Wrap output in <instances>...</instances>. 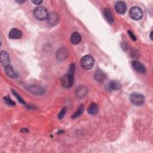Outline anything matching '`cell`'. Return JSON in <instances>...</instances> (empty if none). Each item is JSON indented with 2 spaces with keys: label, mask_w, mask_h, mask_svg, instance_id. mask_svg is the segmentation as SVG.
<instances>
[{
  "label": "cell",
  "mask_w": 153,
  "mask_h": 153,
  "mask_svg": "<svg viewBox=\"0 0 153 153\" xmlns=\"http://www.w3.org/2000/svg\"><path fill=\"white\" fill-rule=\"evenodd\" d=\"M25 1H17V2H18L19 4H23V3H24Z\"/></svg>",
  "instance_id": "28"
},
{
  "label": "cell",
  "mask_w": 153,
  "mask_h": 153,
  "mask_svg": "<svg viewBox=\"0 0 153 153\" xmlns=\"http://www.w3.org/2000/svg\"><path fill=\"white\" fill-rule=\"evenodd\" d=\"M109 87L112 90H118L121 88V85L118 81L112 80L109 82Z\"/></svg>",
  "instance_id": "19"
},
{
  "label": "cell",
  "mask_w": 153,
  "mask_h": 153,
  "mask_svg": "<svg viewBox=\"0 0 153 153\" xmlns=\"http://www.w3.org/2000/svg\"><path fill=\"white\" fill-rule=\"evenodd\" d=\"M32 2L36 5H40L42 2V1H39V0H35V1H32Z\"/></svg>",
  "instance_id": "26"
},
{
  "label": "cell",
  "mask_w": 153,
  "mask_h": 153,
  "mask_svg": "<svg viewBox=\"0 0 153 153\" xmlns=\"http://www.w3.org/2000/svg\"><path fill=\"white\" fill-rule=\"evenodd\" d=\"M68 56V50L65 47H63L60 48L56 53L57 59L60 61L65 60Z\"/></svg>",
  "instance_id": "12"
},
{
  "label": "cell",
  "mask_w": 153,
  "mask_h": 153,
  "mask_svg": "<svg viewBox=\"0 0 153 153\" xmlns=\"http://www.w3.org/2000/svg\"><path fill=\"white\" fill-rule=\"evenodd\" d=\"M70 41L73 44H78L81 41V36L78 32H74L71 35Z\"/></svg>",
  "instance_id": "16"
},
{
  "label": "cell",
  "mask_w": 153,
  "mask_h": 153,
  "mask_svg": "<svg viewBox=\"0 0 153 153\" xmlns=\"http://www.w3.org/2000/svg\"><path fill=\"white\" fill-rule=\"evenodd\" d=\"M128 34L129 36L130 37V38H131L133 41H136V37L134 36V35L130 30H128Z\"/></svg>",
  "instance_id": "24"
},
{
  "label": "cell",
  "mask_w": 153,
  "mask_h": 153,
  "mask_svg": "<svg viewBox=\"0 0 153 153\" xmlns=\"http://www.w3.org/2000/svg\"><path fill=\"white\" fill-rule=\"evenodd\" d=\"M129 15L132 19L134 20H139L142 18L143 13L141 8L135 6L130 8Z\"/></svg>",
  "instance_id": "4"
},
{
  "label": "cell",
  "mask_w": 153,
  "mask_h": 153,
  "mask_svg": "<svg viewBox=\"0 0 153 153\" xmlns=\"http://www.w3.org/2000/svg\"><path fill=\"white\" fill-rule=\"evenodd\" d=\"M75 64L72 63L69 69V72L67 75H65L62 79V84L63 87L69 88L74 84V72H75Z\"/></svg>",
  "instance_id": "1"
},
{
  "label": "cell",
  "mask_w": 153,
  "mask_h": 153,
  "mask_svg": "<svg viewBox=\"0 0 153 153\" xmlns=\"http://www.w3.org/2000/svg\"><path fill=\"white\" fill-rule=\"evenodd\" d=\"M21 132H23V133H27V132H28V130H27V128H22V129L21 130Z\"/></svg>",
  "instance_id": "27"
},
{
  "label": "cell",
  "mask_w": 153,
  "mask_h": 153,
  "mask_svg": "<svg viewBox=\"0 0 153 153\" xmlns=\"http://www.w3.org/2000/svg\"><path fill=\"white\" fill-rule=\"evenodd\" d=\"M66 108L65 107H64L63 108H62L60 111V112H59V115H58V118L59 120H61L63 118V117L65 116V114H66Z\"/></svg>",
  "instance_id": "23"
},
{
  "label": "cell",
  "mask_w": 153,
  "mask_h": 153,
  "mask_svg": "<svg viewBox=\"0 0 153 153\" xmlns=\"http://www.w3.org/2000/svg\"><path fill=\"white\" fill-rule=\"evenodd\" d=\"M88 113L90 115H96L99 111V106L95 103H91L88 108Z\"/></svg>",
  "instance_id": "18"
},
{
  "label": "cell",
  "mask_w": 153,
  "mask_h": 153,
  "mask_svg": "<svg viewBox=\"0 0 153 153\" xmlns=\"http://www.w3.org/2000/svg\"><path fill=\"white\" fill-rule=\"evenodd\" d=\"M33 16L38 20L42 21L47 19L48 13L46 8L40 6L35 8L33 11Z\"/></svg>",
  "instance_id": "2"
},
{
  "label": "cell",
  "mask_w": 153,
  "mask_h": 153,
  "mask_svg": "<svg viewBox=\"0 0 153 153\" xmlns=\"http://www.w3.org/2000/svg\"><path fill=\"white\" fill-rule=\"evenodd\" d=\"M27 89L30 93L36 95H42L45 93V90L38 85H30Z\"/></svg>",
  "instance_id": "8"
},
{
  "label": "cell",
  "mask_w": 153,
  "mask_h": 153,
  "mask_svg": "<svg viewBox=\"0 0 153 153\" xmlns=\"http://www.w3.org/2000/svg\"><path fill=\"white\" fill-rule=\"evenodd\" d=\"M80 63L83 68L85 69H90L94 65V60L92 56L90 55H85L81 58Z\"/></svg>",
  "instance_id": "3"
},
{
  "label": "cell",
  "mask_w": 153,
  "mask_h": 153,
  "mask_svg": "<svg viewBox=\"0 0 153 153\" xmlns=\"http://www.w3.org/2000/svg\"><path fill=\"white\" fill-rule=\"evenodd\" d=\"M103 16L105 19H106V20L109 23H112L114 22V18L113 16L112 15V13L111 12V11L108 9V8H105L103 10Z\"/></svg>",
  "instance_id": "17"
},
{
  "label": "cell",
  "mask_w": 153,
  "mask_h": 153,
  "mask_svg": "<svg viewBox=\"0 0 153 153\" xmlns=\"http://www.w3.org/2000/svg\"><path fill=\"white\" fill-rule=\"evenodd\" d=\"M4 102L6 103V104H7L9 106H15L16 105L15 102H13L9 96H5L4 97Z\"/></svg>",
  "instance_id": "22"
},
{
  "label": "cell",
  "mask_w": 153,
  "mask_h": 153,
  "mask_svg": "<svg viewBox=\"0 0 153 153\" xmlns=\"http://www.w3.org/2000/svg\"><path fill=\"white\" fill-rule=\"evenodd\" d=\"M131 102L136 106H141L144 103V97L142 94L138 93H133L130 96Z\"/></svg>",
  "instance_id": "5"
},
{
  "label": "cell",
  "mask_w": 153,
  "mask_h": 153,
  "mask_svg": "<svg viewBox=\"0 0 153 153\" xmlns=\"http://www.w3.org/2000/svg\"><path fill=\"white\" fill-rule=\"evenodd\" d=\"M121 47H122V48L124 50V51H126L127 50V45L126 44V42H122L121 44Z\"/></svg>",
  "instance_id": "25"
},
{
  "label": "cell",
  "mask_w": 153,
  "mask_h": 153,
  "mask_svg": "<svg viewBox=\"0 0 153 153\" xmlns=\"http://www.w3.org/2000/svg\"><path fill=\"white\" fill-rule=\"evenodd\" d=\"M0 59L2 65L4 66L9 65L10 62V57L8 53L5 51H1L0 53Z\"/></svg>",
  "instance_id": "14"
},
{
  "label": "cell",
  "mask_w": 153,
  "mask_h": 153,
  "mask_svg": "<svg viewBox=\"0 0 153 153\" xmlns=\"http://www.w3.org/2000/svg\"><path fill=\"white\" fill-rule=\"evenodd\" d=\"M131 65L133 68L138 72L143 74L146 72V68L144 66L143 64H142L140 62L134 60L131 62Z\"/></svg>",
  "instance_id": "10"
},
{
  "label": "cell",
  "mask_w": 153,
  "mask_h": 153,
  "mask_svg": "<svg viewBox=\"0 0 153 153\" xmlns=\"http://www.w3.org/2000/svg\"><path fill=\"white\" fill-rule=\"evenodd\" d=\"M5 71L7 75L11 78H17L18 77V74L16 72H15L13 67L10 65L5 66Z\"/></svg>",
  "instance_id": "13"
},
{
  "label": "cell",
  "mask_w": 153,
  "mask_h": 153,
  "mask_svg": "<svg viewBox=\"0 0 153 153\" xmlns=\"http://www.w3.org/2000/svg\"><path fill=\"white\" fill-rule=\"evenodd\" d=\"M12 93H13V94L15 96V97L17 98V99L18 100V101H19L20 103H21L23 104V105H25V104H26L24 100L22 99V97L15 90H12Z\"/></svg>",
  "instance_id": "21"
},
{
  "label": "cell",
  "mask_w": 153,
  "mask_h": 153,
  "mask_svg": "<svg viewBox=\"0 0 153 153\" xmlns=\"http://www.w3.org/2000/svg\"><path fill=\"white\" fill-rule=\"evenodd\" d=\"M152 32H151V33H150V38L151 39H152Z\"/></svg>",
  "instance_id": "29"
},
{
  "label": "cell",
  "mask_w": 153,
  "mask_h": 153,
  "mask_svg": "<svg viewBox=\"0 0 153 153\" xmlns=\"http://www.w3.org/2000/svg\"><path fill=\"white\" fill-rule=\"evenodd\" d=\"M115 9L119 14H124L127 10L126 4L123 1H118L115 5Z\"/></svg>",
  "instance_id": "9"
},
{
  "label": "cell",
  "mask_w": 153,
  "mask_h": 153,
  "mask_svg": "<svg viewBox=\"0 0 153 153\" xmlns=\"http://www.w3.org/2000/svg\"><path fill=\"white\" fill-rule=\"evenodd\" d=\"M8 36L11 39H20L22 36V32L17 28H13L9 32Z\"/></svg>",
  "instance_id": "11"
},
{
  "label": "cell",
  "mask_w": 153,
  "mask_h": 153,
  "mask_svg": "<svg viewBox=\"0 0 153 153\" xmlns=\"http://www.w3.org/2000/svg\"><path fill=\"white\" fill-rule=\"evenodd\" d=\"M47 22L48 24L51 26H55L59 22V16L58 14H57L55 12H51L50 14H48V17H47Z\"/></svg>",
  "instance_id": "6"
},
{
  "label": "cell",
  "mask_w": 153,
  "mask_h": 153,
  "mask_svg": "<svg viewBox=\"0 0 153 153\" xmlns=\"http://www.w3.org/2000/svg\"><path fill=\"white\" fill-rule=\"evenodd\" d=\"M84 111V106L82 105H80L79 106V108H78V110L72 115V116L71 117L72 118H77L79 116H80L82 112Z\"/></svg>",
  "instance_id": "20"
},
{
  "label": "cell",
  "mask_w": 153,
  "mask_h": 153,
  "mask_svg": "<svg viewBox=\"0 0 153 153\" xmlns=\"http://www.w3.org/2000/svg\"><path fill=\"white\" fill-rule=\"evenodd\" d=\"M88 92L87 87L84 85H79L75 90L76 96L78 98L84 97Z\"/></svg>",
  "instance_id": "7"
},
{
  "label": "cell",
  "mask_w": 153,
  "mask_h": 153,
  "mask_svg": "<svg viewBox=\"0 0 153 153\" xmlns=\"http://www.w3.org/2000/svg\"><path fill=\"white\" fill-rule=\"evenodd\" d=\"M94 79L97 82H102L106 78V74L100 69H97L94 74Z\"/></svg>",
  "instance_id": "15"
}]
</instances>
